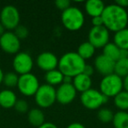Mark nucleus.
Masks as SVG:
<instances>
[{
	"label": "nucleus",
	"mask_w": 128,
	"mask_h": 128,
	"mask_svg": "<svg viewBox=\"0 0 128 128\" xmlns=\"http://www.w3.org/2000/svg\"><path fill=\"white\" fill-rule=\"evenodd\" d=\"M14 109L20 113H26V112H28V103H27L26 100L20 99L17 100L16 104L14 105Z\"/></svg>",
	"instance_id": "nucleus-29"
},
{
	"label": "nucleus",
	"mask_w": 128,
	"mask_h": 128,
	"mask_svg": "<svg viewBox=\"0 0 128 128\" xmlns=\"http://www.w3.org/2000/svg\"><path fill=\"white\" fill-rule=\"evenodd\" d=\"M77 91L72 84H62L56 89V101L63 105L68 104L75 100Z\"/></svg>",
	"instance_id": "nucleus-12"
},
{
	"label": "nucleus",
	"mask_w": 128,
	"mask_h": 128,
	"mask_svg": "<svg viewBox=\"0 0 128 128\" xmlns=\"http://www.w3.org/2000/svg\"><path fill=\"white\" fill-rule=\"evenodd\" d=\"M12 67L15 73L20 76L31 73L34 67V60L31 55L26 52H18L12 60Z\"/></svg>",
	"instance_id": "nucleus-9"
},
{
	"label": "nucleus",
	"mask_w": 128,
	"mask_h": 128,
	"mask_svg": "<svg viewBox=\"0 0 128 128\" xmlns=\"http://www.w3.org/2000/svg\"><path fill=\"white\" fill-rule=\"evenodd\" d=\"M114 117V113L109 108H100L98 112V118L102 123H110L112 122Z\"/></svg>",
	"instance_id": "nucleus-26"
},
{
	"label": "nucleus",
	"mask_w": 128,
	"mask_h": 128,
	"mask_svg": "<svg viewBox=\"0 0 128 128\" xmlns=\"http://www.w3.org/2000/svg\"><path fill=\"white\" fill-rule=\"evenodd\" d=\"M91 24H92L93 27L102 26H104L103 18H102L101 16H98V17H94V18H91Z\"/></svg>",
	"instance_id": "nucleus-31"
},
{
	"label": "nucleus",
	"mask_w": 128,
	"mask_h": 128,
	"mask_svg": "<svg viewBox=\"0 0 128 128\" xmlns=\"http://www.w3.org/2000/svg\"><path fill=\"white\" fill-rule=\"evenodd\" d=\"M95 50H96V48L89 41H84L82 44L79 45V46L77 48L76 53L78 54L81 58H82L84 60H86L92 58V56L95 54Z\"/></svg>",
	"instance_id": "nucleus-21"
},
{
	"label": "nucleus",
	"mask_w": 128,
	"mask_h": 128,
	"mask_svg": "<svg viewBox=\"0 0 128 128\" xmlns=\"http://www.w3.org/2000/svg\"><path fill=\"white\" fill-rule=\"evenodd\" d=\"M103 54L113 62H117L120 58V49L113 42H109L103 48Z\"/></svg>",
	"instance_id": "nucleus-22"
},
{
	"label": "nucleus",
	"mask_w": 128,
	"mask_h": 128,
	"mask_svg": "<svg viewBox=\"0 0 128 128\" xmlns=\"http://www.w3.org/2000/svg\"><path fill=\"white\" fill-rule=\"evenodd\" d=\"M110 32L104 26L91 27L88 34V41L95 48H103L110 41Z\"/></svg>",
	"instance_id": "nucleus-10"
},
{
	"label": "nucleus",
	"mask_w": 128,
	"mask_h": 128,
	"mask_svg": "<svg viewBox=\"0 0 128 128\" xmlns=\"http://www.w3.org/2000/svg\"><path fill=\"white\" fill-rule=\"evenodd\" d=\"M104 7V4L101 0H88L84 4V9L86 13L91 18L101 16Z\"/></svg>",
	"instance_id": "nucleus-15"
},
{
	"label": "nucleus",
	"mask_w": 128,
	"mask_h": 128,
	"mask_svg": "<svg viewBox=\"0 0 128 128\" xmlns=\"http://www.w3.org/2000/svg\"><path fill=\"white\" fill-rule=\"evenodd\" d=\"M114 74L122 79L128 75V58H120L115 62Z\"/></svg>",
	"instance_id": "nucleus-24"
},
{
	"label": "nucleus",
	"mask_w": 128,
	"mask_h": 128,
	"mask_svg": "<svg viewBox=\"0 0 128 128\" xmlns=\"http://www.w3.org/2000/svg\"><path fill=\"white\" fill-rule=\"evenodd\" d=\"M17 87L22 95L26 96H32L37 92L40 87V82L35 75L28 73L18 76Z\"/></svg>",
	"instance_id": "nucleus-8"
},
{
	"label": "nucleus",
	"mask_w": 128,
	"mask_h": 128,
	"mask_svg": "<svg viewBox=\"0 0 128 128\" xmlns=\"http://www.w3.org/2000/svg\"><path fill=\"white\" fill-rule=\"evenodd\" d=\"M112 124L114 128H128V112L118 110L114 113Z\"/></svg>",
	"instance_id": "nucleus-23"
},
{
	"label": "nucleus",
	"mask_w": 128,
	"mask_h": 128,
	"mask_svg": "<svg viewBox=\"0 0 128 128\" xmlns=\"http://www.w3.org/2000/svg\"><path fill=\"white\" fill-rule=\"evenodd\" d=\"M72 81H73V78L70 76H64L63 77V82L62 84H72Z\"/></svg>",
	"instance_id": "nucleus-38"
},
{
	"label": "nucleus",
	"mask_w": 128,
	"mask_h": 128,
	"mask_svg": "<svg viewBox=\"0 0 128 128\" xmlns=\"http://www.w3.org/2000/svg\"><path fill=\"white\" fill-rule=\"evenodd\" d=\"M123 90V80L115 74L105 76L99 84V91L107 98H114Z\"/></svg>",
	"instance_id": "nucleus-4"
},
{
	"label": "nucleus",
	"mask_w": 128,
	"mask_h": 128,
	"mask_svg": "<svg viewBox=\"0 0 128 128\" xmlns=\"http://www.w3.org/2000/svg\"><path fill=\"white\" fill-rule=\"evenodd\" d=\"M94 71H95V68L93 66H91V65H89V64H86L85 67H84V71H82V73L84 74V75L88 76H90L94 74Z\"/></svg>",
	"instance_id": "nucleus-32"
},
{
	"label": "nucleus",
	"mask_w": 128,
	"mask_h": 128,
	"mask_svg": "<svg viewBox=\"0 0 128 128\" xmlns=\"http://www.w3.org/2000/svg\"><path fill=\"white\" fill-rule=\"evenodd\" d=\"M27 119L32 126L38 128L45 123V114L40 108L31 109L27 112Z\"/></svg>",
	"instance_id": "nucleus-18"
},
{
	"label": "nucleus",
	"mask_w": 128,
	"mask_h": 128,
	"mask_svg": "<svg viewBox=\"0 0 128 128\" xmlns=\"http://www.w3.org/2000/svg\"><path fill=\"white\" fill-rule=\"evenodd\" d=\"M6 29H4V27L3 26V25L1 23H0V37H1V36L3 35V34H4V32H6Z\"/></svg>",
	"instance_id": "nucleus-39"
},
{
	"label": "nucleus",
	"mask_w": 128,
	"mask_h": 128,
	"mask_svg": "<svg viewBox=\"0 0 128 128\" xmlns=\"http://www.w3.org/2000/svg\"><path fill=\"white\" fill-rule=\"evenodd\" d=\"M85 65V60L81 58L76 52H68L59 59L58 70L65 76L74 78L82 73Z\"/></svg>",
	"instance_id": "nucleus-2"
},
{
	"label": "nucleus",
	"mask_w": 128,
	"mask_h": 128,
	"mask_svg": "<svg viewBox=\"0 0 128 128\" xmlns=\"http://www.w3.org/2000/svg\"><path fill=\"white\" fill-rule=\"evenodd\" d=\"M58 62L59 59L52 52H43L36 59L37 66L45 72L56 70L58 68Z\"/></svg>",
	"instance_id": "nucleus-13"
},
{
	"label": "nucleus",
	"mask_w": 128,
	"mask_h": 128,
	"mask_svg": "<svg viewBox=\"0 0 128 128\" xmlns=\"http://www.w3.org/2000/svg\"><path fill=\"white\" fill-rule=\"evenodd\" d=\"M67 128H86V127L82 124H81V123L74 122V123H71V124H68V126H67Z\"/></svg>",
	"instance_id": "nucleus-34"
},
{
	"label": "nucleus",
	"mask_w": 128,
	"mask_h": 128,
	"mask_svg": "<svg viewBox=\"0 0 128 128\" xmlns=\"http://www.w3.org/2000/svg\"><path fill=\"white\" fill-rule=\"evenodd\" d=\"M20 12L14 6H6L0 12V23L8 31L14 30L20 25Z\"/></svg>",
	"instance_id": "nucleus-7"
},
{
	"label": "nucleus",
	"mask_w": 128,
	"mask_h": 128,
	"mask_svg": "<svg viewBox=\"0 0 128 128\" xmlns=\"http://www.w3.org/2000/svg\"><path fill=\"white\" fill-rule=\"evenodd\" d=\"M14 32L15 35L20 40L26 39L29 34V31H28V29H27V27L22 25H18V26L14 29V32Z\"/></svg>",
	"instance_id": "nucleus-28"
},
{
	"label": "nucleus",
	"mask_w": 128,
	"mask_h": 128,
	"mask_svg": "<svg viewBox=\"0 0 128 128\" xmlns=\"http://www.w3.org/2000/svg\"><path fill=\"white\" fill-rule=\"evenodd\" d=\"M63 74L58 68L46 72V74L44 76V78L46 84L53 86V87H54L56 85H60L63 82Z\"/></svg>",
	"instance_id": "nucleus-19"
},
{
	"label": "nucleus",
	"mask_w": 128,
	"mask_h": 128,
	"mask_svg": "<svg viewBox=\"0 0 128 128\" xmlns=\"http://www.w3.org/2000/svg\"><path fill=\"white\" fill-rule=\"evenodd\" d=\"M18 76L15 72H8L4 74L3 78V84L8 88H13L18 85Z\"/></svg>",
	"instance_id": "nucleus-27"
},
{
	"label": "nucleus",
	"mask_w": 128,
	"mask_h": 128,
	"mask_svg": "<svg viewBox=\"0 0 128 128\" xmlns=\"http://www.w3.org/2000/svg\"><path fill=\"white\" fill-rule=\"evenodd\" d=\"M38 128H58L56 124H54V123L51 122H45L43 124H41L40 127Z\"/></svg>",
	"instance_id": "nucleus-35"
},
{
	"label": "nucleus",
	"mask_w": 128,
	"mask_h": 128,
	"mask_svg": "<svg viewBox=\"0 0 128 128\" xmlns=\"http://www.w3.org/2000/svg\"><path fill=\"white\" fill-rule=\"evenodd\" d=\"M123 80V90L128 92V75L126 76H124Z\"/></svg>",
	"instance_id": "nucleus-36"
},
{
	"label": "nucleus",
	"mask_w": 128,
	"mask_h": 128,
	"mask_svg": "<svg viewBox=\"0 0 128 128\" xmlns=\"http://www.w3.org/2000/svg\"><path fill=\"white\" fill-rule=\"evenodd\" d=\"M60 20L63 26L67 30L76 32L84 26L85 18L84 12L79 8L70 6V8L62 12Z\"/></svg>",
	"instance_id": "nucleus-3"
},
{
	"label": "nucleus",
	"mask_w": 128,
	"mask_h": 128,
	"mask_svg": "<svg viewBox=\"0 0 128 128\" xmlns=\"http://www.w3.org/2000/svg\"><path fill=\"white\" fill-rule=\"evenodd\" d=\"M120 58H128V50L120 49Z\"/></svg>",
	"instance_id": "nucleus-37"
},
{
	"label": "nucleus",
	"mask_w": 128,
	"mask_h": 128,
	"mask_svg": "<svg viewBox=\"0 0 128 128\" xmlns=\"http://www.w3.org/2000/svg\"><path fill=\"white\" fill-rule=\"evenodd\" d=\"M72 84L77 92L82 93L88 90L91 89L92 81H91L90 76H88L84 75V73H81L74 77L73 81H72Z\"/></svg>",
	"instance_id": "nucleus-16"
},
{
	"label": "nucleus",
	"mask_w": 128,
	"mask_h": 128,
	"mask_svg": "<svg viewBox=\"0 0 128 128\" xmlns=\"http://www.w3.org/2000/svg\"><path fill=\"white\" fill-rule=\"evenodd\" d=\"M34 100L36 104L40 108H49L56 101V89L46 84L40 85L34 95Z\"/></svg>",
	"instance_id": "nucleus-6"
},
{
	"label": "nucleus",
	"mask_w": 128,
	"mask_h": 128,
	"mask_svg": "<svg viewBox=\"0 0 128 128\" xmlns=\"http://www.w3.org/2000/svg\"><path fill=\"white\" fill-rule=\"evenodd\" d=\"M17 100L16 94L11 90H3L0 91V106L3 108H13Z\"/></svg>",
	"instance_id": "nucleus-17"
},
{
	"label": "nucleus",
	"mask_w": 128,
	"mask_h": 128,
	"mask_svg": "<svg viewBox=\"0 0 128 128\" xmlns=\"http://www.w3.org/2000/svg\"><path fill=\"white\" fill-rule=\"evenodd\" d=\"M114 66H115V62L109 59L105 55L99 54L95 58L94 60V68L95 70L98 72L100 75L108 76L114 73Z\"/></svg>",
	"instance_id": "nucleus-14"
},
{
	"label": "nucleus",
	"mask_w": 128,
	"mask_h": 128,
	"mask_svg": "<svg viewBox=\"0 0 128 128\" xmlns=\"http://www.w3.org/2000/svg\"><path fill=\"white\" fill-rule=\"evenodd\" d=\"M115 4H117L118 6L124 8V9L128 8V0H118L115 2Z\"/></svg>",
	"instance_id": "nucleus-33"
},
{
	"label": "nucleus",
	"mask_w": 128,
	"mask_h": 128,
	"mask_svg": "<svg viewBox=\"0 0 128 128\" xmlns=\"http://www.w3.org/2000/svg\"><path fill=\"white\" fill-rule=\"evenodd\" d=\"M103 18L104 26L109 32H118L127 27L128 12L126 9L120 7L117 4L105 6L101 15Z\"/></svg>",
	"instance_id": "nucleus-1"
},
{
	"label": "nucleus",
	"mask_w": 128,
	"mask_h": 128,
	"mask_svg": "<svg viewBox=\"0 0 128 128\" xmlns=\"http://www.w3.org/2000/svg\"><path fill=\"white\" fill-rule=\"evenodd\" d=\"M114 104L119 110L126 112L128 110V92L122 90L114 96Z\"/></svg>",
	"instance_id": "nucleus-25"
},
{
	"label": "nucleus",
	"mask_w": 128,
	"mask_h": 128,
	"mask_svg": "<svg viewBox=\"0 0 128 128\" xmlns=\"http://www.w3.org/2000/svg\"><path fill=\"white\" fill-rule=\"evenodd\" d=\"M113 43L119 49L128 50V28L122 29L115 32L113 37Z\"/></svg>",
	"instance_id": "nucleus-20"
},
{
	"label": "nucleus",
	"mask_w": 128,
	"mask_h": 128,
	"mask_svg": "<svg viewBox=\"0 0 128 128\" xmlns=\"http://www.w3.org/2000/svg\"><path fill=\"white\" fill-rule=\"evenodd\" d=\"M109 98L104 96L99 90L95 89H90L81 93L80 100L84 107L88 110H96L108 101Z\"/></svg>",
	"instance_id": "nucleus-5"
},
{
	"label": "nucleus",
	"mask_w": 128,
	"mask_h": 128,
	"mask_svg": "<svg viewBox=\"0 0 128 128\" xmlns=\"http://www.w3.org/2000/svg\"><path fill=\"white\" fill-rule=\"evenodd\" d=\"M55 6L57 9L60 10V11H65L68 8H70L71 6V3L70 0H56L54 3Z\"/></svg>",
	"instance_id": "nucleus-30"
},
{
	"label": "nucleus",
	"mask_w": 128,
	"mask_h": 128,
	"mask_svg": "<svg viewBox=\"0 0 128 128\" xmlns=\"http://www.w3.org/2000/svg\"><path fill=\"white\" fill-rule=\"evenodd\" d=\"M4 72H3V70H2V68H0V84H2L3 82V78H4Z\"/></svg>",
	"instance_id": "nucleus-40"
},
{
	"label": "nucleus",
	"mask_w": 128,
	"mask_h": 128,
	"mask_svg": "<svg viewBox=\"0 0 128 128\" xmlns=\"http://www.w3.org/2000/svg\"><path fill=\"white\" fill-rule=\"evenodd\" d=\"M20 40L12 31L4 32L0 37V48L6 53L16 54L20 52Z\"/></svg>",
	"instance_id": "nucleus-11"
}]
</instances>
